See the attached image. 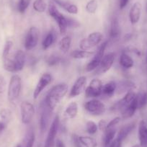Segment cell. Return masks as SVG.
Wrapping results in <instances>:
<instances>
[{
    "instance_id": "1",
    "label": "cell",
    "mask_w": 147,
    "mask_h": 147,
    "mask_svg": "<svg viewBox=\"0 0 147 147\" xmlns=\"http://www.w3.org/2000/svg\"><path fill=\"white\" fill-rule=\"evenodd\" d=\"M68 90H69V87L66 83H60L56 84L49 90L44 101L50 110L51 111L54 110L62 99L67 94Z\"/></svg>"
},
{
    "instance_id": "2",
    "label": "cell",
    "mask_w": 147,
    "mask_h": 147,
    "mask_svg": "<svg viewBox=\"0 0 147 147\" xmlns=\"http://www.w3.org/2000/svg\"><path fill=\"white\" fill-rule=\"evenodd\" d=\"M22 90V80L18 74L12 76L7 90V97L9 102L15 103L19 98Z\"/></svg>"
},
{
    "instance_id": "3",
    "label": "cell",
    "mask_w": 147,
    "mask_h": 147,
    "mask_svg": "<svg viewBox=\"0 0 147 147\" xmlns=\"http://www.w3.org/2000/svg\"><path fill=\"white\" fill-rule=\"evenodd\" d=\"M49 13L50 16L58 24L59 26V32L61 34H65L68 28V19L62 13H61L58 9L56 8V5L53 3H50L49 5Z\"/></svg>"
},
{
    "instance_id": "4",
    "label": "cell",
    "mask_w": 147,
    "mask_h": 147,
    "mask_svg": "<svg viewBox=\"0 0 147 147\" xmlns=\"http://www.w3.org/2000/svg\"><path fill=\"white\" fill-rule=\"evenodd\" d=\"M103 39V35L100 32H93L87 38H83L80 42V48L81 50L90 51L98 46Z\"/></svg>"
},
{
    "instance_id": "5",
    "label": "cell",
    "mask_w": 147,
    "mask_h": 147,
    "mask_svg": "<svg viewBox=\"0 0 147 147\" xmlns=\"http://www.w3.org/2000/svg\"><path fill=\"white\" fill-rule=\"evenodd\" d=\"M108 46V40H105L103 42L100 47L98 48L97 51L95 52L94 55L93 56L92 59L89 62L85 67V70L87 72H91L96 70L98 68L103 56H105V51L106 50V48Z\"/></svg>"
},
{
    "instance_id": "6",
    "label": "cell",
    "mask_w": 147,
    "mask_h": 147,
    "mask_svg": "<svg viewBox=\"0 0 147 147\" xmlns=\"http://www.w3.org/2000/svg\"><path fill=\"white\" fill-rule=\"evenodd\" d=\"M84 108L87 113L94 116H100L106 111L105 105L97 99H92L86 102L84 104Z\"/></svg>"
},
{
    "instance_id": "7",
    "label": "cell",
    "mask_w": 147,
    "mask_h": 147,
    "mask_svg": "<svg viewBox=\"0 0 147 147\" xmlns=\"http://www.w3.org/2000/svg\"><path fill=\"white\" fill-rule=\"evenodd\" d=\"M40 31L37 27H31L28 30L25 38L24 46L27 51H30L35 48L38 43Z\"/></svg>"
},
{
    "instance_id": "8",
    "label": "cell",
    "mask_w": 147,
    "mask_h": 147,
    "mask_svg": "<svg viewBox=\"0 0 147 147\" xmlns=\"http://www.w3.org/2000/svg\"><path fill=\"white\" fill-rule=\"evenodd\" d=\"M35 107L28 101H23L20 105L21 121L25 125L30 123L35 115Z\"/></svg>"
},
{
    "instance_id": "9",
    "label": "cell",
    "mask_w": 147,
    "mask_h": 147,
    "mask_svg": "<svg viewBox=\"0 0 147 147\" xmlns=\"http://www.w3.org/2000/svg\"><path fill=\"white\" fill-rule=\"evenodd\" d=\"M59 126H60V118L57 115L55 116L54 119L52 121L50 129L46 137L44 147H55L56 137L59 129Z\"/></svg>"
},
{
    "instance_id": "10",
    "label": "cell",
    "mask_w": 147,
    "mask_h": 147,
    "mask_svg": "<svg viewBox=\"0 0 147 147\" xmlns=\"http://www.w3.org/2000/svg\"><path fill=\"white\" fill-rule=\"evenodd\" d=\"M102 82L99 79H94L90 82L85 89V96L87 98H97L102 94Z\"/></svg>"
},
{
    "instance_id": "11",
    "label": "cell",
    "mask_w": 147,
    "mask_h": 147,
    "mask_svg": "<svg viewBox=\"0 0 147 147\" xmlns=\"http://www.w3.org/2000/svg\"><path fill=\"white\" fill-rule=\"evenodd\" d=\"M52 111L46 105V102H42L40 105V131L41 134H43L46 131L50 120V114Z\"/></svg>"
},
{
    "instance_id": "12",
    "label": "cell",
    "mask_w": 147,
    "mask_h": 147,
    "mask_svg": "<svg viewBox=\"0 0 147 147\" xmlns=\"http://www.w3.org/2000/svg\"><path fill=\"white\" fill-rule=\"evenodd\" d=\"M53 77L50 73H44L42 74L33 91V97L35 100H36L40 96L43 90L51 83Z\"/></svg>"
},
{
    "instance_id": "13",
    "label": "cell",
    "mask_w": 147,
    "mask_h": 147,
    "mask_svg": "<svg viewBox=\"0 0 147 147\" xmlns=\"http://www.w3.org/2000/svg\"><path fill=\"white\" fill-rule=\"evenodd\" d=\"M115 59V53L110 52L107 53L103 56L98 68L96 69V73L98 74H105L108 71L113 65Z\"/></svg>"
},
{
    "instance_id": "14",
    "label": "cell",
    "mask_w": 147,
    "mask_h": 147,
    "mask_svg": "<svg viewBox=\"0 0 147 147\" xmlns=\"http://www.w3.org/2000/svg\"><path fill=\"white\" fill-rule=\"evenodd\" d=\"M136 97V93L134 90L128 91L125 93V96L123 97L121 100L117 102L116 103L113 105V107H111V110L113 111H120L121 112L125 107H126Z\"/></svg>"
},
{
    "instance_id": "15",
    "label": "cell",
    "mask_w": 147,
    "mask_h": 147,
    "mask_svg": "<svg viewBox=\"0 0 147 147\" xmlns=\"http://www.w3.org/2000/svg\"><path fill=\"white\" fill-rule=\"evenodd\" d=\"M86 87H87V77L85 76H81L77 78L75 82L74 83L69 92V97H76L80 95L82 93L84 92Z\"/></svg>"
},
{
    "instance_id": "16",
    "label": "cell",
    "mask_w": 147,
    "mask_h": 147,
    "mask_svg": "<svg viewBox=\"0 0 147 147\" xmlns=\"http://www.w3.org/2000/svg\"><path fill=\"white\" fill-rule=\"evenodd\" d=\"M142 5L139 2H136L132 5L129 11V20L132 25H136L141 19Z\"/></svg>"
},
{
    "instance_id": "17",
    "label": "cell",
    "mask_w": 147,
    "mask_h": 147,
    "mask_svg": "<svg viewBox=\"0 0 147 147\" xmlns=\"http://www.w3.org/2000/svg\"><path fill=\"white\" fill-rule=\"evenodd\" d=\"M12 59H13L14 63H15L16 72L22 71L25 65V61H26V54L25 52L22 50L17 51L14 54Z\"/></svg>"
},
{
    "instance_id": "18",
    "label": "cell",
    "mask_w": 147,
    "mask_h": 147,
    "mask_svg": "<svg viewBox=\"0 0 147 147\" xmlns=\"http://www.w3.org/2000/svg\"><path fill=\"white\" fill-rule=\"evenodd\" d=\"M136 122H131L130 123L126 124V125H123L122 128L120 129L118 131V134H117V138L116 139L118 140L119 142L122 143L127 137L129 136V134L132 132L136 128Z\"/></svg>"
},
{
    "instance_id": "19",
    "label": "cell",
    "mask_w": 147,
    "mask_h": 147,
    "mask_svg": "<svg viewBox=\"0 0 147 147\" xmlns=\"http://www.w3.org/2000/svg\"><path fill=\"white\" fill-rule=\"evenodd\" d=\"M138 139L140 147H147V125L144 120L138 123Z\"/></svg>"
},
{
    "instance_id": "20",
    "label": "cell",
    "mask_w": 147,
    "mask_h": 147,
    "mask_svg": "<svg viewBox=\"0 0 147 147\" xmlns=\"http://www.w3.org/2000/svg\"><path fill=\"white\" fill-rule=\"evenodd\" d=\"M138 109V102H137V98L136 97V98L121 112L122 118L123 119L132 118Z\"/></svg>"
},
{
    "instance_id": "21",
    "label": "cell",
    "mask_w": 147,
    "mask_h": 147,
    "mask_svg": "<svg viewBox=\"0 0 147 147\" xmlns=\"http://www.w3.org/2000/svg\"><path fill=\"white\" fill-rule=\"evenodd\" d=\"M54 3L59 5L61 8H63L64 10L69 12V14L71 15H77L78 14L79 9L77 5H74L71 2L64 1V0H52Z\"/></svg>"
},
{
    "instance_id": "22",
    "label": "cell",
    "mask_w": 147,
    "mask_h": 147,
    "mask_svg": "<svg viewBox=\"0 0 147 147\" xmlns=\"http://www.w3.org/2000/svg\"><path fill=\"white\" fill-rule=\"evenodd\" d=\"M135 88L136 85L133 82L129 80H123L117 84L116 92L118 94H122L124 92H128L131 90H134Z\"/></svg>"
},
{
    "instance_id": "23",
    "label": "cell",
    "mask_w": 147,
    "mask_h": 147,
    "mask_svg": "<svg viewBox=\"0 0 147 147\" xmlns=\"http://www.w3.org/2000/svg\"><path fill=\"white\" fill-rule=\"evenodd\" d=\"M78 113V104L76 102H71L65 108L64 114L65 117L68 119H73L75 118Z\"/></svg>"
},
{
    "instance_id": "24",
    "label": "cell",
    "mask_w": 147,
    "mask_h": 147,
    "mask_svg": "<svg viewBox=\"0 0 147 147\" xmlns=\"http://www.w3.org/2000/svg\"><path fill=\"white\" fill-rule=\"evenodd\" d=\"M121 34V28L118 19L117 18H113L111 20L110 28V37L113 39L118 38Z\"/></svg>"
},
{
    "instance_id": "25",
    "label": "cell",
    "mask_w": 147,
    "mask_h": 147,
    "mask_svg": "<svg viewBox=\"0 0 147 147\" xmlns=\"http://www.w3.org/2000/svg\"><path fill=\"white\" fill-rule=\"evenodd\" d=\"M119 63L123 69H129L134 66V61L126 52H123L120 56Z\"/></svg>"
},
{
    "instance_id": "26",
    "label": "cell",
    "mask_w": 147,
    "mask_h": 147,
    "mask_svg": "<svg viewBox=\"0 0 147 147\" xmlns=\"http://www.w3.org/2000/svg\"><path fill=\"white\" fill-rule=\"evenodd\" d=\"M117 84L115 82L110 81L109 82L106 83L102 87V94L107 97H112L115 94L116 92Z\"/></svg>"
},
{
    "instance_id": "27",
    "label": "cell",
    "mask_w": 147,
    "mask_h": 147,
    "mask_svg": "<svg viewBox=\"0 0 147 147\" xmlns=\"http://www.w3.org/2000/svg\"><path fill=\"white\" fill-rule=\"evenodd\" d=\"M56 39V35L54 30H51L48 32L46 36L43 39L42 42V47L43 50H47L49 49L53 43H55Z\"/></svg>"
},
{
    "instance_id": "28",
    "label": "cell",
    "mask_w": 147,
    "mask_h": 147,
    "mask_svg": "<svg viewBox=\"0 0 147 147\" xmlns=\"http://www.w3.org/2000/svg\"><path fill=\"white\" fill-rule=\"evenodd\" d=\"M95 53V51H90L84 50H74L71 52V56L75 59H85L93 56Z\"/></svg>"
},
{
    "instance_id": "29",
    "label": "cell",
    "mask_w": 147,
    "mask_h": 147,
    "mask_svg": "<svg viewBox=\"0 0 147 147\" xmlns=\"http://www.w3.org/2000/svg\"><path fill=\"white\" fill-rule=\"evenodd\" d=\"M35 140V133L32 130H29L25 134V137L22 141V147H33L34 143Z\"/></svg>"
},
{
    "instance_id": "30",
    "label": "cell",
    "mask_w": 147,
    "mask_h": 147,
    "mask_svg": "<svg viewBox=\"0 0 147 147\" xmlns=\"http://www.w3.org/2000/svg\"><path fill=\"white\" fill-rule=\"evenodd\" d=\"M71 37L70 35H65L59 42V49L63 53H66L69 51L71 45Z\"/></svg>"
},
{
    "instance_id": "31",
    "label": "cell",
    "mask_w": 147,
    "mask_h": 147,
    "mask_svg": "<svg viewBox=\"0 0 147 147\" xmlns=\"http://www.w3.org/2000/svg\"><path fill=\"white\" fill-rule=\"evenodd\" d=\"M116 130L115 128L113 129H108L105 132L104 138H103V144L104 147H107L113 141H114L115 135H116Z\"/></svg>"
},
{
    "instance_id": "32",
    "label": "cell",
    "mask_w": 147,
    "mask_h": 147,
    "mask_svg": "<svg viewBox=\"0 0 147 147\" xmlns=\"http://www.w3.org/2000/svg\"><path fill=\"white\" fill-rule=\"evenodd\" d=\"M80 141L84 147H97V142L95 138L90 136H79Z\"/></svg>"
},
{
    "instance_id": "33",
    "label": "cell",
    "mask_w": 147,
    "mask_h": 147,
    "mask_svg": "<svg viewBox=\"0 0 147 147\" xmlns=\"http://www.w3.org/2000/svg\"><path fill=\"white\" fill-rule=\"evenodd\" d=\"M138 109H143L147 105V91H140L136 94Z\"/></svg>"
},
{
    "instance_id": "34",
    "label": "cell",
    "mask_w": 147,
    "mask_h": 147,
    "mask_svg": "<svg viewBox=\"0 0 147 147\" xmlns=\"http://www.w3.org/2000/svg\"><path fill=\"white\" fill-rule=\"evenodd\" d=\"M34 10L39 13H43L47 8V5L45 0H35L32 5Z\"/></svg>"
},
{
    "instance_id": "35",
    "label": "cell",
    "mask_w": 147,
    "mask_h": 147,
    "mask_svg": "<svg viewBox=\"0 0 147 147\" xmlns=\"http://www.w3.org/2000/svg\"><path fill=\"white\" fill-rule=\"evenodd\" d=\"M98 125L92 121H88L86 123V131L89 134L94 135L98 131Z\"/></svg>"
},
{
    "instance_id": "36",
    "label": "cell",
    "mask_w": 147,
    "mask_h": 147,
    "mask_svg": "<svg viewBox=\"0 0 147 147\" xmlns=\"http://www.w3.org/2000/svg\"><path fill=\"white\" fill-rule=\"evenodd\" d=\"M0 117L2 119V122L5 123H9L12 118V112L9 109L2 108L0 110Z\"/></svg>"
},
{
    "instance_id": "37",
    "label": "cell",
    "mask_w": 147,
    "mask_h": 147,
    "mask_svg": "<svg viewBox=\"0 0 147 147\" xmlns=\"http://www.w3.org/2000/svg\"><path fill=\"white\" fill-rule=\"evenodd\" d=\"M98 7V3L97 0H90L87 3L85 7L86 11L90 14H94Z\"/></svg>"
},
{
    "instance_id": "38",
    "label": "cell",
    "mask_w": 147,
    "mask_h": 147,
    "mask_svg": "<svg viewBox=\"0 0 147 147\" xmlns=\"http://www.w3.org/2000/svg\"><path fill=\"white\" fill-rule=\"evenodd\" d=\"M31 0H19L18 4V10L20 13H25L29 5H30Z\"/></svg>"
},
{
    "instance_id": "39",
    "label": "cell",
    "mask_w": 147,
    "mask_h": 147,
    "mask_svg": "<svg viewBox=\"0 0 147 147\" xmlns=\"http://www.w3.org/2000/svg\"><path fill=\"white\" fill-rule=\"evenodd\" d=\"M13 47V42L12 40H7L6 41L5 45V47L3 49V53H2V59H5L7 57H9L10 56L11 51Z\"/></svg>"
},
{
    "instance_id": "40",
    "label": "cell",
    "mask_w": 147,
    "mask_h": 147,
    "mask_svg": "<svg viewBox=\"0 0 147 147\" xmlns=\"http://www.w3.org/2000/svg\"><path fill=\"white\" fill-rule=\"evenodd\" d=\"M61 61V59L59 56H56V55H51L50 56H49L46 59V63H47V64L49 66H53L60 63Z\"/></svg>"
},
{
    "instance_id": "41",
    "label": "cell",
    "mask_w": 147,
    "mask_h": 147,
    "mask_svg": "<svg viewBox=\"0 0 147 147\" xmlns=\"http://www.w3.org/2000/svg\"><path fill=\"white\" fill-rule=\"evenodd\" d=\"M121 118L119 116H117L115 118H114L113 119H112L109 123H107V130L108 129H113V128H115V127L121 122Z\"/></svg>"
},
{
    "instance_id": "42",
    "label": "cell",
    "mask_w": 147,
    "mask_h": 147,
    "mask_svg": "<svg viewBox=\"0 0 147 147\" xmlns=\"http://www.w3.org/2000/svg\"><path fill=\"white\" fill-rule=\"evenodd\" d=\"M68 19V28H77L78 27H80V22L77 20L74 19H72V18H67Z\"/></svg>"
},
{
    "instance_id": "43",
    "label": "cell",
    "mask_w": 147,
    "mask_h": 147,
    "mask_svg": "<svg viewBox=\"0 0 147 147\" xmlns=\"http://www.w3.org/2000/svg\"><path fill=\"white\" fill-rule=\"evenodd\" d=\"M6 90V81L5 77L0 75V94H3Z\"/></svg>"
},
{
    "instance_id": "44",
    "label": "cell",
    "mask_w": 147,
    "mask_h": 147,
    "mask_svg": "<svg viewBox=\"0 0 147 147\" xmlns=\"http://www.w3.org/2000/svg\"><path fill=\"white\" fill-rule=\"evenodd\" d=\"M97 125H98V129L100 130V131H102V132L104 133L107 131V123L106 122V121H105V120H100V121H99Z\"/></svg>"
},
{
    "instance_id": "45",
    "label": "cell",
    "mask_w": 147,
    "mask_h": 147,
    "mask_svg": "<svg viewBox=\"0 0 147 147\" xmlns=\"http://www.w3.org/2000/svg\"><path fill=\"white\" fill-rule=\"evenodd\" d=\"M130 0H120L119 2V7L120 9H123L125 7L128 5V4L129 3Z\"/></svg>"
},
{
    "instance_id": "46",
    "label": "cell",
    "mask_w": 147,
    "mask_h": 147,
    "mask_svg": "<svg viewBox=\"0 0 147 147\" xmlns=\"http://www.w3.org/2000/svg\"><path fill=\"white\" fill-rule=\"evenodd\" d=\"M55 146L56 147H66L64 143L63 142V141H61L59 138H57L56 140V142H55Z\"/></svg>"
},
{
    "instance_id": "47",
    "label": "cell",
    "mask_w": 147,
    "mask_h": 147,
    "mask_svg": "<svg viewBox=\"0 0 147 147\" xmlns=\"http://www.w3.org/2000/svg\"><path fill=\"white\" fill-rule=\"evenodd\" d=\"M120 143H121V142H119V141H118V140L115 138V139L114 140V141H113V142L111 143V144H110V145H109L107 147H118V144H119Z\"/></svg>"
},
{
    "instance_id": "48",
    "label": "cell",
    "mask_w": 147,
    "mask_h": 147,
    "mask_svg": "<svg viewBox=\"0 0 147 147\" xmlns=\"http://www.w3.org/2000/svg\"><path fill=\"white\" fill-rule=\"evenodd\" d=\"M5 128H6V123L4 122H0V135L2 134L4 131H5Z\"/></svg>"
},
{
    "instance_id": "49",
    "label": "cell",
    "mask_w": 147,
    "mask_h": 147,
    "mask_svg": "<svg viewBox=\"0 0 147 147\" xmlns=\"http://www.w3.org/2000/svg\"><path fill=\"white\" fill-rule=\"evenodd\" d=\"M132 147H140V145H138V144H135V145L133 146Z\"/></svg>"
},
{
    "instance_id": "50",
    "label": "cell",
    "mask_w": 147,
    "mask_h": 147,
    "mask_svg": "<svg viewBox=\"0 0 147 147\" xmlns=\"http://www.w3.org/2000/svg\"><path fill=\"white\" fill-rule=\"evenodd\" d=\"M118 147H123V146H122V143H120V144H118Z\"/></svg>"
},
{
    "instance_id": "51",
    "label": "cell",
    "mask_w": 147,
    "mask_h": 147,
    "mask_svg": "<svg viewBox=\"0 0 147 147\" xmlns=\"http://www.w3.org/2000/svg\"><path fill=\"white\" fill-rule=\"evenodd\" d=\"M16 147H22V146H21V145H20V144H18V145Z\"/></svg>"
},
{
    "instance_id": "52",
    "label": "cell",
    "mask_w": 147,
    "mask_h": 147,
    "mask_svg": "<svg viewBox=\"0 0 147 147\" xmlns=\"http://www.w3.org/2000/svg\"><path fill=\"white\" fill-rule=\"evenodd\" d=\"M146 9H147V5H146Z\"/></svg>"
},
{
    "instance_id": "53",
    "label": "cell",
    "mask_w": 147,
    "mask_h": 147,
    "mask_svg": "<svg viewBox=\"0 0 147 147\" xmlns=\"http://www.w3.org/2000/svg\"><path fill=\"white\" fill-rule=\"evenodd\" d=\"M82 147H84V146H82Z\"/></svg>"
}]
</instances>
